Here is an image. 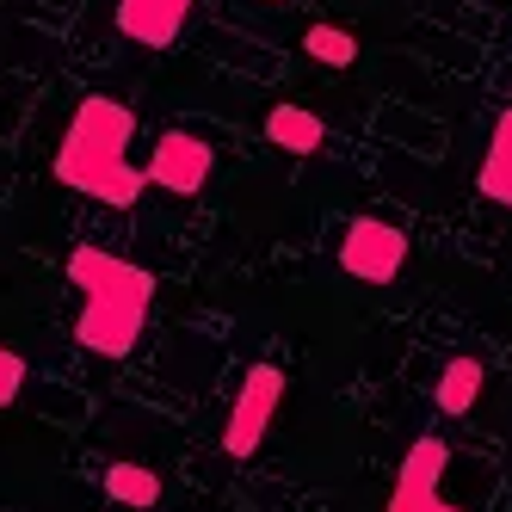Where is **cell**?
<instances>
[{
	"label": "cell",
	"instance_id": "6da1fadb",
	"mask_svg": "<svg viewBox=\"0 0 512 512\" xmlns=\"http://www.w3.org/2000/svg\"><path fill=\"white\" fill-rule=\"evenodd\" d=\"M130 136H136V112L124 99H105V93L81 99L62 130V149H56V179L99 198V204H112V210H130L149 192V167H136L124 155Z\"/></svg>",
	"mask_w": 512,
	"mask_h": 512
},
{
	"label": "cell",
	"instance_id": "7a4b0ae2",
	"mask_svg": "<svg viewBox=\"0 0 512 512\" xmlns=\"http://www.w3.org/2000/svg\"><path fill=\"white\" fill-rule=\"evenodd\" d=\"M278 401H284V371H278V364H253L247 383H241V395H235V408H229V426H223V451L235 463H247L253 451L266 445Z\"/></svg>",
	"mask_w": 512,
	"mask_h": 512
},
{
	"label": "cell",
	"instance_id": "3957f363",
	"mask_svg": "<svg viewBox=\"0 0 512 512\" xmlns=\"http://www.w3.org/2000/svg\"><path fill=\"white\" fill-rule=\"evenodd\" d=\"M401 266H408V235L395 223H377V216H352L340 235V272L364 284H395Z\"/></svg>",
	"mask_w": 512,
	"mask_h": 512
},
{
	"label": "cell",
	"instance_id": "277c9868",
	"mask_svg": "<svg viewBox=\"0 0 512 512\" xmlns=\"http://www.w3.org/2000/svg\"><path fill=\"white\" fill-rule=\"evenodd\" d=\"M142 321H149V303L130 297H87V309L75 315V340L93 358H130L142 340Z\"/></svg>",
	"mask_w": 512,
	"mask_h": 512
},
{
	"label": "cell",
	"instance_id": "5b68a950",
	"mask_svg": "<svg viewBox=\"0 0 512 512\" xmlns=\"http://www.w3.org/2000/svg\"><path fill=\"white\" fill-rule=\"evenodd\" d=\"M210 173H216V149H210L204 136H192V130H161V136H155L149 186L192 198V192H204V186H210Z\"/></svg>",
	"mask_w": 512,
	"mask_h": 512
},
{
	"label": "cell",
	"instance_id": "8992f818",
	"mask_svg": "<svg viewBox=\"0 0 512 512\" xmlns=\"http://www.w3.org/2000/svg\"><path fill=\"white\" fill-rule=\"evenodd\" d=\"M68 284L81 297H130V303H155V272H142L118 253H99V247H75L68 253Z\"/></svg>",
	"mask_w": 512,
	"mask_h": 512
},
{
	"label": "cell",
	"instance_id": "52a82bcc",
	"mask_svg": "<svg viewBox=\"0 0 512 512\" xmlns=\"http://www.w3.org/2000/svg\"><path fill=\"white\" fill-rule=\"evenodd\" d=\"M186 13H192V0H118V31L130 44L167 50L186 31Z\"/></svg>",
	"mask_w": 512,
	"mask_h": 512
},
{
	"label": "cell",
	"instance_id": "ba28073f",
	"mask_svg": "<svg viewBox=\"0 0 512 512\" xmlns=\"http://www.w3.org/2000/svg\"><path fill=\"white\" fill-rule=\"evenodd\" d=\"M266 142L284 149V155H297V161H309V155H321L327 124L309 112V105H272L266 112Z\"/></svg>",
	"mask_w": 512,
	"mask_h": 512
},
{
	"label": "cell",
	"instance_id": "9c48e42d",
	"mask_svg": "<svg viewBox=\"0 0 512 512\" xmlns=\"http://www.w3.org/2000/svg\"><path fill=\"white\" fill-rule=\"evenodd\" d=\"M475 192L494 198L512 210V105L494 118V136H488V155H482V173H475Z\"/></svg>",
	"mask_w": 512,
	"mask_h": 512
},
{
	"label": "cell",
	"instance_id": "30bf717a",
	"mask_svg": "<svg viewBox=\"0 0 512 512\" xmlns=\"http://www.w3.org/2000/svg\"><path fill=\"white\" fill-rule=\"evenodd\" d=\"M445 463H451V451L438 445V438H414L408 457H401L395 494H401V500H414V494H438V482H445Z\"/></svg>",
	"mask_w": 512,
	"mask_h": 512
},
{
	"label": "cell",
	"instance_id": "8fae6325",
	"mask_svg": "<svg viewBox=\"0 0 512 512\" xmlns=\"http://www.w3.org/2000/svg\"><path fill=\"white\" fill-rule=\"evenodd\" d=\"M475 395H482V358H451L445 377H438V389H432L438 414H445V420H463V414L475 408Z\"/></svg>",
	"mask_w": 512,
	"mask_h": 512
},
{
	"label": "cell",
	"instance_id": "7c38bea8",
	"mask_svg": "<svg viewBox=\"0 0 512 512\" xmlns=\"http://www.w3.org/2000/svg\"><path fill=\"white\" fill-rule=\"evenodd\" d=\"M105 494L118 506H130V512H155L161 506V475L142 469V463H112L105 469Z\"/></svg>",
	"mask_w": 512,
	"mask_h": 512
},
{
	"label": "cell",
	"instance_id": "4fadbf2b",
	"mask_svg": "<svg viewBox=\"0 0 512 512\" xmlns=\"http://www.w3.org/2000/svg\"><path fill=\"white\" fill-rule=\"evenodd\" d=\"M303 50L321 68H352L358 62V38H352V31H340V25H309L303 31Z\"/></svg>",
	"mask_w": 512,
	"mask_h": 512
},
{
	"label": "cell",
	"instance_id": "5bb4252c",
	"mask_svg": "<svg viewBox=\"0 0 512 512\" xmlns=\"http://www.w3.org/2000/svg\"><path fill=\"white\" fill-rule=\"evenodd\" d=\"M19 389H25V358L13 346H0V408H13Z\"/></svg>",
	"mask_w": 512,
	"mask_h": 512
},
{
	"label": "cell",
	"instance_id": "9a60e30c",
	"mask_svg": "<svg viewBox=\"0 0 512 512\" xmlns=\"http://www.w3.org/2000/svg\"><path fill=\"white\" fill-rule=\"evenodd\" d=\"M383 512H463V506H445L438 494H414V500H401V494H389V506Z\"/></svg>",
	"mask_w": 512,
	"mask_h": 512
},
{
	"label": "cell",
	"instance_id": "2e32d148",
	"mask_svg": "<svg viewBox=\"0 0 512 512\" xmlns=\"http://www.w3.org/2000/svg\"><path fill=\"white\" fill-rule=\"evenodd\" d=\"M272 7H278V0H272Z\"/></svg>",
	"mask_w": 512,
	"mask_h": 512
}]
</instances>
